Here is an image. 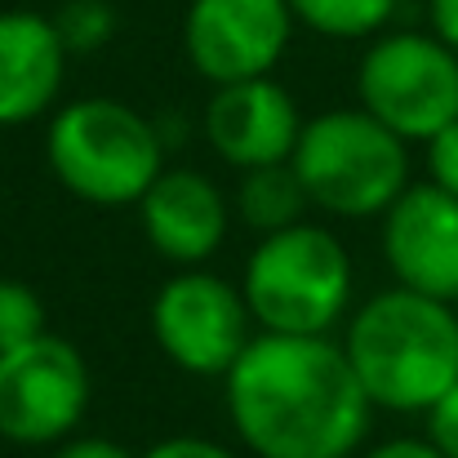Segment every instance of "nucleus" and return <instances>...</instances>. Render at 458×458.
Returning <instances> with one entry per match:
<instances>
[{
    "mask_svg": "<svg viewBox=\"0 0 458 458\" xmlns=\"http://www.w3.org/2000/svg\"><path fill=\"white\" fill-rule=\"evenodd\" d=\"M227 419L254 458H356L374 428L334 334H254L223 378Z\"/></svg>",
    "mask_w": 458,
    "mask_h": 458,
    "instance_id": "1",
    "label": "nucleus"
},
{
    "mask_svg": "<svg viewBox=\"0 0 458 458\" xmlns=\"http://www.w3.org/2000/svg\"><path fill=\"white\" fill-rule=\"evenodd\" d=\"M338 343L374 410L428 414L458 383V311L419 290L369 294L343 320Z\"/></svg>",
    "mask_w": 458,
    "mask_h": 458,
    "instance_id": "2",
    "label": "nucleus"
},
{
    "mask_svg": "<svg viewBox=\"0 0 458 458\" xmlns=\"http://www.w3.org/2000/svg\"><path fill=\"white\" fill-rule=\"evenodd\" d=\"M45 160L63 191L94 209H134L169 165L165 134L152 116L103 94L54 107Z\"/></svg>",
    "mask_w": 458,
    "mask_h": 458,
    "instance_id": "3",
    "label": "nucleus"
},
{
    "mask_svg": "<svg viewBox=\"0 0 458 458\" xmlns=\"http://www.w3.org/2000/svg\"><path fill=\"white\" fill-rule=\"evenodd\" d=\"M241 294L263 334H334L356 307V267L329 227L303 218L254 241Z\"/></svg>",
    "mask_w": 458,
    "mask_h": 458,
    "instance_id": "4",
    "label": "nucleus"
},
{
    "mask_svg": "<svg viewBox=\"0 0 458 458\" xmlns=\"http://www.w3.org/2000/svg\"><path fill=\"white\" fill-rule=\"evenodd\" d=\"M311 209L329 218H383L410 178V143L360 103L307 116L290 156Z\"/></svg>",
    "mask_w": 458,
    "mask_h": 458,
    "instance_id": "5",
    "label": "nucleus"
},
{
    "mask_svg": "<svg viewBox=\"0 0 458 458\" xmlns=\"http://www.w3.org/2000/svg\"><path fill=\"white\" fill-rule=\"evenodd\" d=\"M356 103L405 143L458 121V54L432 31H378L356 67Z\"/></svg>",
    "mask_w": 458,
    "mask_h": 458,
    "instance_id": "6",
    "label": "nucleus"
},
{
    "mask_svg": "<svg viewBox=\"0 0 458 458\" xmlns=\"http://www.w3.org/2000/svg\"><path fill=\"white\" fill-rule=\"evenodd\" d=\"M259 325L241 285L209 267H178L152 299V338L160 356L196 378H227Z\"/></svg>",
    "mask_w": 458,
    "mask_h": 458,
    "instance_id": "7",
    "label": "nucleus"
},
{
    "mask_svg": "<svg viewBox=\"0 0 458 458\" xmlns=\"http://www.w3.org/2000/svg\"><path fill=\"white\" fill-rule=\"evenodd\" d=\"M94 378L85 356L58 338L40 334L13 352H0V437L13 445H63L85 423Z\"/></svg>",
    "mask_w": 458,
    "mask_h": 458,
    "instance_id": "8",
    "label": "nucleus"
},
{
    "mask_svg": "<svg viewBox=\"0 0 458 458\" xmlns=\"http://www.w3.org/2000/svg\"><path fill=\"white\" fill-rule=\"evenodd\" d=\"M294 27L290 0H191L182 18V54L209 85L276 76Z\"/></svg>",
    "mask_w": 458,
    "mask_h": 458,
    "instance_id": "9",
    "label": "nucleus"
},
{
    "mask_svg": "<svg viewBox=\"0 0 458 458\" xmlns=\"http://www.w3.org/2000/svg\"><path fill=\"white\" fill-rule=\"evenodd\" d=\"M378 223V245L392 281L428 299L458 303V196L428 178L410 182Z\"/></svg>",
    "mask_w": 458,
    "mask_h": 458,
    "instance_id": "10",
    "label": "nucleus"
},
{
    "mask_svg": "<svg viewBox=\"0 0 458 458\" xmlns=\"http://www.w3.org/2000/svg\"><path fill=\"white\" fill-rule=\"evenodd\" d=\"M200 134L223 165L245 174L294 156L303 134V112L276 76L232 81V85H214L200 116Z\"/></svg>",
    "mask_w": 458,
    "mask_h": 458,
    "instance_id": "11",
    "label": "nucleus"
},
{
    "mask_svg": "<svg viewBox=\"0 0 458 458\" xmlns=\"http://www.w3.org/2000/svg\"><path fill=\"white\" fill-rule=\"evenodd\" d=\"M134 209L148 245L174 267H205L236 223L232 196L205 169L182 165H165Z\"/></svg>",
    "mask_w": 458,
    "mask_h": 458,
    "instance_id": "12",
    "label": "nucleus"
},
{
    "mask_svg": "<svg viewBox=\"0 0 458 458\" xmlns=\"http://www.w3.org/2000/svg\"><path fill=\"white\" fill-rule=\"evenodd\" d=\"M72 49L49 13L0 9V130L54 116Z\"/></svg>",
    "mask_w": 458,
    "mask_h": 458,
    "instance_id": "13",
    "label": "nucleus"
},
{
    "mask_svg": "<svg viewBox=\"0 0 458 458\" xmlns=\"http://www.w3.org/2000/svg\"><path fill=\"white\" fill-rule=\"evenodd\" d=\"M307 209H311V200H307L303 182H299L290 160L263 165V169H245L236 191H232V214L254 236H272L281 227L303 223Z\"/></svg>",
    "mask_w": 458,
    "mask_h": 458,
    "instance_id": "14",
    "label": "nucleus"
},
{
    "mask_svg": "<svg viewBox=\"0 0 458 458\" xmlns=\"http://www.w3.org/2000/svg\"><path fill=\"white\" fill-rule=\"evenodd\" d=\"M401 0H290L294 22L329 40H374Z\"/></svg>",
    "mask_w": 458,
    "mask_h": 458,
    "instance_id": "15",
    "label": "nucleus"
},
{
    "mask_svg": "<svg viewBox=\"0 0 458 458\" xmlns=\"http://www.w3.org/2000/svg\"><path fill=\"white\" fill-rule=\"evenodd\" d=\"M54 27L72 54H98L116 36V9L112 0H67L54 13Z\"/></svg>",
    "mask_w": 458,
    "mask_h": 458,
    "instance_id": "16",
    "label": "nucleus"
},
{
    "mask_svg": "<svg viewBox=\"0 0 458 458\" xmlns=\"http://www.w3.org/2000/svg\"><path fill=\"white\" fill-rule=\"evenodd\" d=\"M45 325V299L18 281V276H0V352H13L31 338H40Z\"/></svg>",
    "mask_w": 458,
    "mask_h": 458,
    "instance_id": "17",
    "label": "nucleus"
},
{
    "mask_svg": "<svg viewBox=\"0 0 458 458\" xmlns=\"http://www.w3.org/2000/svg\"><path fill=\"white\" fill-rule=\"evenodd\" d=\"M423 165H428V182L458 196V121H450L423 143Z\"/></svg>",
    "mask_w": 458,
    "mask_h": 458,
    "instance_id": "18",
    "label": "nucleus"
},
{
    "mask_svg": "<svg viewBox=\"0 0 458 458\" xmlns=\"http://www.w3.org/2000/svg\"><path fill=\"white\" fill-rule=\"evenodd\" d=\"M423 437L437 445L441 458H458V383L423 414Z\"/></svg>",
    "mask_w": 458,
    "mask_h": 458,
    "instance_id": "19",
    "label": "nucleus"
},
{
    "mask_svg": "<svg viewBox=\"0 0 458 458\" xmlns=\"http://www.w3.org/2000/svg\"><path fill=\"white\" fill-rule=\"evenodd\" d=\"M139 458H236V450H227L223 441H209V437H165Z\"/></svg>",
    "mask_w": 458,
    "mask_h": 458,
    "instance_id": "20",
    "label": "nucleus"
},
{
    "mask_svg": "<svg viewBox=\"0 0 458 458\" xmlns=\"http://www.w3.org/2000/svg\"><path fill=\"white\" fill-rule=\"evenodd\" d=\"M54 458H139L130 445L107 441V437H67L63 445H54Z\"/></svg>",
    "mask_w": 458,
    "mask_h": 458,
    "instance_id": "21",
    "label": "nucleus"
},
{
    "mask_svg": "<svg viewBox=\"0 0 458 458\" xmlns=\"http://www.w3.org/2000/svg\"><path fill=\"white\" fill-rule=\"evenodd\" d=\"M356 458H441V454H437V445L428 437H392V441L365 445Z\"/></svg>",
    "mask_w": 458,
    "mask_h": 458,
    "instance_id": "22",
    "label": "nucleus"
},
{
    "mask_svg": "<svg viewBox=\"0 0 458 458\" xmlns=\"http://www.w3.org/2000/svg\"><path fill=\"white\" fill-rule=\"evenodd\" d=\"M428 22L432 36L458 54V0H428Z\"/></svg>",
    "mask_w": 458,
    "mask_h": 458,
    "instance_id": "23",
    "label": "nucleus"
},
{
    "mask_svg": "<svg viewBox=\"0 0 458 458\" xmlns=\"http://www.w3.org/2000/svg\"><path fill=\"white\" fill-rule=\"evenodd\" d=\"M454 311H458V303H454Z\"/></svg>",
    "mask_w": 458,
    "mask_h": 458,
    "instance_id": "24",
    "label": "nucleus"
}]
</instances>
